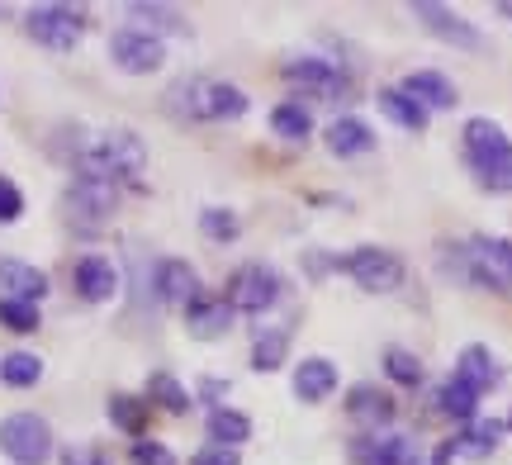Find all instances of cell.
<instances>
[{
  "label": "cell",
  "mask_w": 512,
  "mask_h": 465,
  "mask_svg": "<svg viewBox=\"0 0 512 465\" xmlns=\"http://www.w3.org/2000/svg\"><path fill=\"white\" fill-rule=\"evenodd\" d=\"M238 214L233 209H204L200 214V233L204 238H214V242H233L238 238Z\"/></svg>",
  "instance_id": "obj_36"
},
{
  "label": "cell",
  "mask_w": 512,
  "mask_h": 465,
  "mask_svg": "<svg viewBox=\"0 0 512 465\" xmlns=\"http://www.w3.org/2000/svg\"><path fill=\"white\" fill-rule=\"evenodd\" d=\"M133 465H176V451L152 442V437H138L133 442Z\"/></svg>",
  "instance_id": "obj_37"
},
{
  "label": "cell",
  "mask_w": 512,
  "mask_h": 465,
  "mask_svg": "<svg viewBox=\"0 0 512 465\" xmlns=\"http://www.w3.org/2000/svg\"><path fill=\"white\" fill-rule=\"evenodd\" d=\"M280 76H285L290 86H299V91L318 95V100H332V105H347V95H351V81L342 76V67H337V62H323V57H290V62L280 67Z\"/></svg>",
  "instance_id": "obj_8"
},
{
  "label": "cell",
  "mask_w": 512,
  "mask_h": 465,
  "mask_svg": "<svg viewBox=\"0 0 512 465\" xmlns=\"http://www.w3.org/2000/svg\"><path fill=\"white\" fill-rule=\"evenodd\" d=\"M399 91L408 95V100H418L422 110H456V100H460L456 81L441 72H408Z\"/></svg>",
  "instance_id": "obj_13"
},
{
  "label": "cell",
  "mask_w": 512,
  "mask_h": 465,
  "mask_svg": "<svg viewBox=\"0 0 512 465\" xmlns=\"http://www.w3.org/2000/svg\"><path fill=\"white\" fill-rule=\"evenodd\" d=\"M72 167H76V181H105V186H119V181L138 176V171L147 167V148H143L138 133L110 129V133L86 138V143L72 152Z\"/></svg>",
  "instance_id": "obj_1"
},
{
  "label": "cell",
  "mask_w": 512,
  "mask_h": 465,
  "mask_svg": "<svg viewBox=\"0 0 512 465\" xmlns=\"http://www.w3.org/2000/svg\"><path fill=\"white\" fill-rule=\"evenodd\" d=\"M456 380H460V385H470L475 394H489L498 385L494 352H489V347H479V342H470V347L456 356Z\"/></svg>",
  "instance_id": "obj_17"
},
{
  "label": "cell",
  "mask_w": 512,
  "mask_h": 465,
  "mask_svg": "<svg viewBox=\"0 0 512 465\" xmlns=\"http://www.w3.org/2000/svg\"><path fill=\"white\" fill-rule=\"evenodd\" d=\"M233 314H238V309H233L228 299H204L200 295L190 309H185V323H190L195 337H223L233 328Z\"/></svg>",
  "instance_id": "obj_20"
},
{
  "label": "cell",
  "mask_w": 512,
  "mask_h": 465,
  "mask_svg": "<svg viewBox=\"0 0 512 465\" xmlns=\"http://www.w3.org/2000/svg\"><path fill=\"white\" fill-rule=\"evenodd\" d=\"M24 29L34 43L43 48H53V53H72L81 34H86V15L72 10V5H34L29 15H24Z\"/></svg>",
  "instance_id": "obj_6"
},
{
  "label": "cell",
  "mask_w": 512,
  "mask_h": 465,
  "mask_svg": "<svg viewBox=\"0 0 512 465\" xmlns=\"http://www.w3.org/2000/svg\"><path fill=\"white\" fill-rule=\"evenodd\" d=\"M361 465H413V437H375L356 447Z\"/></svg>",
  "instance_id": "obj_24"
},
{
  "label": "cell",
  "mask_w": 512,
  "mask_h": 465,
  "mask_svg": "<svg viewBox=\"0 0 512 465\" xmlns=\"http://www.w3.org/2000/svg\"><path fill=\"white\" fill-rule=\"evenodd\" d=\"M508 428H512V418H508Z\"/></svg>",
  "instance_id": "obj_44"
},
{
  "label": "cell",
  "mask_w": 512,
  "mask_h": 465,
  "mask_svg": "<svg viewBox=\"0 0 512 465\" xmlns=\"http://www.w3.org/2000/svg\"><path fill=\"white\" fill-rule=\"evenodd\" d=\"M110 418H114V428H124L128 437H143V423H147L143 399H128V394H114V399H110Z\"/></svg>",
  "instance_id": "obj_33"
},
{
  "label": "cell",
  "mask_w": 512,
  "mask_h": 465,
  "mask_svg": "<svg viewBox=\"0 0 512 465\" xmlns=\"http://www.w3.org/2000/svg\"><path fill=\"white\" fill-rule=\"evenodd\" d=\"M247 114V91L233 81H214L209 91V119H242Z\"/></svg>",
  "instance_id": "obj_32"
},
{
  "label": "cell",
  "mask_w": 512,
  "mask_h": 465,
  "mask_svg": "<svg viewBox=\"0 0 512 465\" xmlns=\"http://www.w3.org/2000/svg\"><path fill=\"white\" fill-rule=\"evenodd\" d=\"M0 323L10 333H38V304H24V299H0Z\"/></svg>",
  "instance_id": "obj_35"
},
{
  "label": "cell",
  "mask_w": 512,
  "mask_h": 465,
  "mask_svg": "<svg viewBox=\"0 0 512 465\" xmlns=\"http://www.w3.org/2000/svg\"><path fill=\"white\" fill-rule=\"evenodd\" d=\"M498 437H503V423H489V418H479V423H470V428H465L456 442H451V456H465V461H484V456H494Z\"/></svg>",
  "instance_id": "obj_23"
},
{
  "label": "cell",
  "mask_w": 512,
  "mask_h": 465,
  "mask_svg": "<svg viewBox=\"0 0 512 465\" xmlns=\"http://www.w3.org/2000/svg\"><path fill=\"white\" fill-rule=\"evenodd\" d=\"M337 390V366H332L328 356H304L299 366H294V394L304 399V404H318V399H328Z\"/></svg>",
  "instance_id": "obj_16"
},
{
  "label": "cell",
  "mask_w": 512,
  "mask_h": 465,
  "mask_svg": "<svg viewBox=\"0 0 512 465\" xmlns=\"http://www.w3.org/2000/svg\"><path fill=\"white\" fill-rule=\"evenodd\" d=\"M342 271H347L366 295H394L403 285V257H394L389 247H356V252H347V257L337 261Z\"/></svg>",
  "instance_id": "obj_4"
},
{
  "label": "cell",
  "mask_w": 512,
  "mask_h": 465,
  "mask_svg": "<svg viewBox=\"0 0 512 465\" xmlns=\"http://www.w3.org/2000/svg\"><path fill=\"white\" fill-rule=\"evenodd\" d=\"M200 394H204V399H209V404H214V409H219V399H223V394H228V380H204V385H200Z\"/></svg>",
  "instance_id": "obj_40"
},
{
  "label": "cell",
  "mask_w": 512,
  "mask_h": 465,
  "mask_svg": "<svg viewBox=\"0 0 512 465\" xmlns=\"http://www.w3.org/2000/svg\"><path fill=\"white\" fill-rule=\"evenodd\" d=\"M0 451L15 465H43L53 456V428L38 413H10L0 418Z\"/></svg>",
  "instance_id": "obj_5"
},
{
  "label": "cell",
  "mask_w": 512,
  "mask_h": 465,
  "mask_svg": "<svg viewBox=\"0 0 512 465\" xmlns=\"http://www.w3.org/2000/svg\"><path fill=\"white\" fill-rule=\"evenodd\" d=\"M370 148H375V133H370L366 119L342 114V119H332L328 124V152L332 157H366Z\"/></svg>",
  "instance_id": "obj_18"
},
{
  "label": "cell",
  "mask_w": 512,
  "mask_h": 465,
  "mask_svg": "<svg viewBox=\"0 0 512 465\" xmlns=\"http://www.w3.org/2000/svg\"><path fill=\"white\" fill-rule=\"evenodd\" d=\"M5 15H10V10H5V5H0V19H5Z\"/></svg>",
  "instance_id": "obj_43"
},
{
  "label": "cell",
  "mask_w": 512,
  "mask_h": 465,
  "mask_svg": "<svg viewBox=\"0 0 512 465\" xmlns=\"http://www.w3.org/2000/svg\"><path fill=\"white\" fill-rule=\"evenodd\" d=\"M451 252V271L470 285H484V290H498V295H512V238H494V233H475L460 247H446Z\"/></svg>",
  "instance_id": "obj_2"
},
{
  "label": "cell",
  "mask_w": 512,
  "mask_h": 465,
  "mask_svg": "<svg viewBox=\"0 0 512 465\" xmlns=\"http://www.w3.org/2000/svg\"><path fill=\"white\" fill-rule=\"evenodd\" d=\"M465 157L475 167L484 190H512V138L494 119H470L465 124Z\"/></svg>",
  "instance_id": "obj_3"
},
{
  "label": "cell",
  "mask_w": 512,
  "mask_h": 465,
  "mask_svg": "<svg viewBox=\"0 0 512 465\" xmlns=\"http://www.w3.org/2000/svg\"><path fill=\"white\" fill-rule=\"evenodd\" d=\"M67 465H105L100 451H67Z\"/></svg>",
  "instance_id": "obj_41"
},
{
  "label": "cell",
  "mask_w": 512,
  "mask_h": 465,
  "mask_svg": "<svg viewBox=\"0 0 512 465\" xmlns=\"http://www.w3.org/2000/svg\"><path fill=\"white\" fill-rule=\"evenodd\" d=\"M271 129H275V138H309L313 133V119H309V110L299 105V100H285V105H275L271 110Z\"/></svg>",
  "instance_id": "obj_30"
},
{
  "label": "cell",
  "mask_w": 512,
  "mask_h": 465,
  "mask_svg": "<svg viewBox=\"0 0 512 465\" xmlns=\"http://www.w3.org/2000/svg\"><path fill=\"white\" fill-rule=\"evenodd\" d=\"M195 465H238V451H228V447H204L200 456H195Z\"/></svg>",
  "instance_id": "obj_39"
},
{
  "label": "cell",
  "mask_w": 512,
  "mask_h": 465,
  "mask_svg": "<svg viewBox=\"0 0 512 465\" xmlns=\"http://www.w3.org/2000/svg\"><path fill=\"white\" fill-rule=\"evenodd\" d=\"M128 19H138L143 24V34H176L181 29V10H171V5H152V0H133L128 5Z\"/></svg>",
  "instance_id": "obj_28"
},
{
  "label": "cell",
  "mask_w": 512,
  "mask_h": 465,
  "mask_svg": "<svg viewBox=\"0 0 512 465\" xmlns=\"http://www.w3.org/2000/svg\"><path fill=\"white\" fill-rule=\"evenodd\" d=\"M498 15H503V19H512V0H503V5H498Z\"/></svg>",
  "instance_id": "obj_42"
},
{
  "label": "cell",
  "mask_w": 512,
  "mask_h": 465,
  "mask_svg": "<svg viewBox=\"0 0 512 465\" xmlns=\"http://www.w3.org/2000/svg\"><path fill=\"white\" fill-rule=\"evenodd\" d=\"M0 380H5L10 390H29V385L43 380V361H38L34 352H10L0 361Z\"/></svg>",
  "instance_id": "obj_29"
},
{
  "label": "cell",
  "mask_w": 512,
  "mask_h": 465,
  "mask_svg": "<svg viewBox=\"0 0 512 465\" xmlns=\"http://www.w3.org/2000/svg\"><path fill=\"white\" fill-rule=\"evenodd\" d=\"M347 413L356 423H366V428H384L389 418H394V399L375 385H351L347 390Z\"/></svg>",
  "instance_id": "obj_22"
},
{
  "label": "cell",
  "mask_w": 512,
  "mask_h": 465,
  "mask_svg": "<svg viewBox=\"0 0 512 465\" xmlns=\"http://www.w3.org/2000/svg\"><path fill=\"white\" fill-rule=\"evenodd\" d=\"M209 91H214L209 76H185L166 91V110L181 114V119H209Z\"/></svg>",
  "instance_id": "obj_19"
},
{
  "label": "cell",
  "mask_w": 512,
  "mask_h": 465,
  "mask_svg": "<svg viewBox=\"0 0 512 465\" xmlns=\"http://www.w3.org/2000/svg\"><path fill=\"white\" fill-rule=\"evenodd\" d=\"M384 371H389V380H399V385H422V361L413 352H403V347L384 352Z\"/></svg>",
  "instance_id": "obj_34"
},
{
  "label": "cell",
  "mask_w": 512,
  "mask_h": 465,
  "mask_svg": "<svg viewBox=\"0 0 512 465\" xmlns=\"http://www.w3.org/2000/svg\"><path fill=\"white\" fill-rule=\"evenodd\" d=\"M204 432H209V442L214 447H228L238 451L247 437H252V418L238 409H228V404H219V409H209V418H204Z\"/></svg>",
  "instance_id": "obj_21"
},
{
  "label": "cell",
  "mask_w": 512,
  "mask_h": 465,
  "mask_svg": "<svg viewBox=\"0 0 512 465\" xmlns=\"http://www.w3.org/2000/svg\"><path fill=\"white\" fill-rule=\"evenodd\" d=\"M147 399H152L157 409H166V413H185V409H190V394H185V385L176 380V375H166V371H157L152 380H147Z\"/></svg>",
  "instance_id": "obj_31"
},
{
  "label": "cell",
  "mask_w": 512,
  "mask_h": 465,
  "mask_svg": "<svg viewBox=\"0 0 512 465\" xmlns=\"http://www.w3.org/2000/svg\"><path fill=\"white\" fill-rule=\"evenodd\" d=\"M114 290H119V271H114L110 257H81L76 261V295L86 299V304H105V299H114Z\"/></svg>",
  "instance_id": "obj_14"
},
{
  "label": "cell",
  "mask_w": 512,
  "mask_h": 465,
  "mask_svg": "<svg viewBox=\"0 0 512 465\" xmlns=\"http://www.w3.org/2000/svg\"><path fill=\"white\" fill-rule=\"evenodd\" d=\"M19 214H24V195L10 176H0V224H15Z\"/></svg>",
  "instance_id": "obj_38"
},
{
  "label": "cell",
  "mask_w": 512,
  "mask_h": 465,
  "mask_svg": "<svg viewBox=\"0 0 512 465\" xmlns=\"http://www.w3.org/2000/svg\"><path fill=\"white\" fill-rule=\"evenodd\" d=\"M413 15L427 24V34L446 38V43H456V48H484V38L470 19H460L456 10H446V5H432V0H418L413 5Z\"/></svg>",
  "instance_id": "obj_11"
},
{
  "label": "cell",
  "mask_w": 512,
  "mask_h": 465,
  "mask_svg": "<svg viewBox=\"0 0 512 465\" xmlns=\"http://www.w3.org/2000/svg\"><path fill=\"white\" fill-rule=\"evenodd\" d=\"M114 205H119V190L105 186V181H72V190L62 195V214L81 233H95V228L110 224Z\"/></svg>",
  "instance_id": "obj_7"
},
{
  "label": "cell",
  "mask_w": 512,
  "mask_h": 465,
  "mask_svg": "<svg viewBox=\"0 0 512 465\" xmlns=\"http://www.w3.org/2000/svg\"><path fill=\"white\" fill-rule=\"evenodd\" d=\"M0 299H24V304H38L48 295V276L29 266V261H15V257H0Z\"/></svg>",
  "instance_id": "obj_15"
},
{
  "label": "cell",
  "mask_w": 512,
  "mask_h": 465,
  "mask_svg": "<svg viewBox=\"0 0 512 465\" xmlns=\"http://www.w3.org/2000/svg\"><path fill=\"white\" fill-rule=\"evenodd\" d=\"M375 100H380V110H384V119H389V124H399V129H408V133L427 129V110H422L418 100H408L399 86H394V91H380Z\"/></svg>",
  "instance_id": "obj_25"
},
{
  "label": "cell",
  "mask_w": 512,
  "mask_h": 465,
  "mask_svg": "<svg viewBox=\"0 0 512 465\" xmlns=\"http://www.w3.org/2000/svg\"><path fill=\"white\" fill-rule=\"evenodd\" d=\"M285 352H290V328H256V337H252L256 371H280Z\"/></svg>",
  "instance_id": "obj_26"
},
{
  "label": "cell",
  "mask_w": 512,
  "mask_h": 465,
  "mask_svg": "<svg viewBox=\"0 0 512 465\" xmlns=\"http://www.w3.org/2000/svg\"><path fill=\"white\" fill-rule=\"evenodd\" d=\"M437 409L446 413V418H460V423H475V413H479V394L470 390V385H460L456 375H451L446 385H437Z\"/></svg>",
  "instance_id": "obj_27"
},
{
  "label": "cell",
  "mask_w": 512,
  "mask_h": 465,
  "mask_svg": "<svg viewBox=\"0 0 512 465\" xmlns=\"http://www.w3.org/2000/svg\"><path fill=\"white\" fill-rule=\"evenodd\" d=\"M110 57H114L119 72L147 76L166 62V43L162 38H152V34H143V29H119V34L110 38Z\"/></svg>",
  "instance_id": "obj_10"
},
{
  "label": "cell",
  "mask_w": 512,
  "mask_h": 465,
  "mask_svg": "<svg viewBox=\"0 0 512 465\" xmlns=\"http://www.w3.org/2000/svg\"><path fill=\"white\" fill-rule=\"evenodd\" d=\"M157 299L171 309H190L200 299V276L190 261H162L157 266Z\"/></svg>",
  "instance_id": "obj_12"
},
{
  "label": "cell",
  "mask_w": 512,
  "mask_h": 465,
  "mask_svg": "<svg viewBox=\"0 0 512 465\" xmlns=\"http://www.w3.org/2000/svg\"><path fill=\"white\" fill-rule=\"evenodd\" d=\"M275 299H280V276H275L271 266H261V261L238 266L233 280H228V304L238 314H266Z\"/></svg>",
  "instance_id": "obj_9"
}]
</instances>
